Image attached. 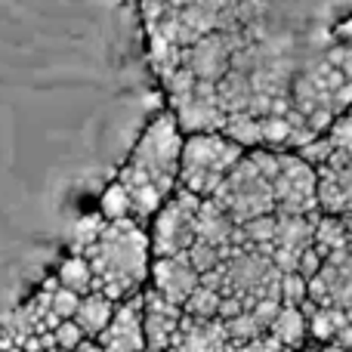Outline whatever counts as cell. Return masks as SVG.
<instances>
[{"instance_id": "cell-1", "label": "cell", "mask_w": 352, "mask_h": 352, "mask_svg": "<svg viewBox=\"0 0 352 352\" xmlns=\"http://www.w3.org/2000/svg\"><path fill=\"white\" fill-rule=\"evenodd\" d=\"M186 136L176 127L173 111H161L142 130L140 142L133 146L127 164L118 173V182L127 192L133 219L146 223L161 210L167 198L179 188V158Z\"/></svg>"}, {"instance_id": "cell-2", "label": "cell", "mask_w": 352, "mask_h": 352, "mask_svg": "<svg viewBox=\"0 0 352 352\" xmlns=\"http://www.w3.org/2000/svg\"><path fill=\"white\" fill-rule=\"evenodd\" d=\"M80 256L93 269V291L105 294L111 303L142 294L152 269V244L136 219L105 223L99 238Z\"/></svg>"}, {"instance_id": "cell-3", "label": "cell", "mask_w": 352, "mask_h": 352, "mask_svg": "<svg viewBox=\"0 0 352 352\" xmlns=\"http://www.w3.org/2000/svg\"><path fill=\"white\" fill-rule=\"evenodd\" d=\"M352 105V84L340 78L328 62L303 68L291 84V109L306 121L316 136H324Z\"/></svg>"}, {"instance_id": "cell-4", "label": "cell", "mask_w": 352, "mask_h": 352, "mask_svg": "<svg viewBox=\"0 0 352 352\" xmlns=\"http://www.w3.org/2000/svg\"><path fill=\"white\" fill-rule=\"evenodd\" d=\"M201 285L217 287L223 300H232L241 309H248V306L260 303V300H278L281 272L275 269L272 256L266 250L238 248L235 254L226 256L217 272L204 275Z\"/></svg>"}, {"instance_id": "cell-5", "label": "cell", "mask_w": 352, "mask_h": 352, "mask_svg": "<svg viewBox=\"0 0 352 352\" xmlns=\"http://www.w3.org/2000/svg\"><path fill=\"white\" fill-rule=\"evenodd\" d=\"M244 148L229 142L223 133H198L182 140L179 158V188L192 192L195 198L207 201L217 188L229 179V173L241 164Z\"/></svg>"}, {"instance_id": "cell-6", "label": "cell", "mask_w": 352, "mask_h": 352, "mask_svg": "<svg viewBox=\"0 0 352 352\" xmlns=\"http://www.w3.org/2000/svg\"><path fill=\"white\" fill-rule=\"evenodd\" d=\"M210 201H217L226 213L232 217V223L241 229L250 219H260L275 213V195H272V182L266 179L254 164L248 161V152H244L241 164L229 173V179L217 188Z\"/></svg>"}, {"instance_id": "cell-7", "label": "cell", "mask_w": 352, "mask_h": 352, "mask_svg": "<svg viewBox=\"0 0 352 352\" xmlns=\"http://www.w3.org/2000/svg\"><path fill=\"white\" fill-rule=\"evenodd\" d=\"M201 198H195L186 188H176L170 198L161 204V210L152 217V256H179L195 244V217H198Z\"/></svg>"}, {"instance_id": "cell-8", "label": "cell", "mask_w": 352, "mask_h": 352, "mask_svg": "<svg viewBox=\"0 0 352 352\" xmlns=\"http://www.w3.org/2000/svg\"><path fill=\"white\" fill-rule=\"evenodd\" d=\"M275 213L285 217H316L318 213V173L297 152H281L278 173L272 179Z\"/></svg>"}, {"instance_id": "cell-9", "label": "cell", "mask_w": 352, "mask_h": 352, "mask_svg": "<svg viewBox=\"0 0 352 352\" xmlns=\"http://www.w3.org/2000/svg\"><path fill=\"white\" fill-rule=\"evenodd\" d=\"M235 53H238V50H235V43H232V37L213 31V34L201 37V41L192 43V47L182 50V53H179V65L186 68L195 80L217 87L219 80L226 78V72L232 68Z\"/></svg>"}, {"instance_id": "cell-10", "label": "cell", "mask_w": 352, "mask_h": 352, "mask_svg": "<svg viewBox=\"0 0 352 352\" xmlns=\"http://www.w3.org/2000/svg\"><path fill=\"white\" fill-rule=\"evenodd\" d=\"M99 352H142L146 334H142V294L118 303L109 328L93 340Z\"/></svg>"}, {"instance_id": "cell-11", "label": "cell", "mask_w": 352, "mask_h": 352, "mask_svg": "<svg viewBox=\"0 0 352 352\" xmlns=\"http://www.w3.org/2000/svg\"><path fill=\"white\" fill-rule=\"evenodd\" d=\"M278 217V229H275V241L269 248L275 269L281 275L297 272V263L306 250L312 248V229H316V217H285V213H275Z\"/></svg>"}, {"instance_id": "cell-12", "label": "cell", "mask_w": 352, "mask_h": 352, "mask_svg": "<svg viewBox=\"0 0 352 352\" xmlns=\"http://www.w3.org/2000/svg\"><path fill=\"white\" fill-rule=\"evenodd\" d=\"M148 278H152V291L161 294L164 300H170V303L179 306V309L195 294V287L201 285V275L195 272V266L188 263L186 254L155 260L152 269H148Z\"/></svg>"}, {"instance_id": "cell-13", "label": "cell", "mask_w": 352, "mask_h": 352, "mask_svg": "<svg viewBox=\"0 0 352 352\" xmlns=\"http://www.w3.org/2000/svg\"><path fill=\"white\" fill-rule=\"evenodd\" d=\"M195 241L207 244V248L219 250L223 256L235 254L241 244V229L232 223V217L217 204V201H201L198 217H195Z\"/></svg>"}, {"instance_id": "cell-14", "label": "cell", "mask_w": 352, "mask_h": 352, "mask_svg": "<svg viewBox=\"0 0 352 352\" xmlns=\"http://www.w3.org/2000/svg\"><path fill=\"white\" fill-rule=\"evenodd\" d=\"M318 213L322 217H349L352 213V161L334 158L318 167Z\"/></svg>"}, {"instance_id": "cell-15", "label": "cell", "mask_w": 352, "mask_h": 352, "mask_svg": "<svg viewBox=\"0 0 352 352\" xmlns=\"http://www.w3.org/2000/svg\"><path fill=\"white\" fill-rule=\"evenodd\" d=\"M182 322V309L155 291H142V334L146 349H170Z\"/></svg>"}, {"instance_id": "cell-16", "label": "cell", "mask_w": 352, "mask_h": 352, "mask_svg": "<svg viewBox=\"0 0 352 352\" xmlns=\"http://www.w3.org/2000/svg\"><path fill=\"white\" fill-rule=\"evenodd\" d=\"M167 352H232V340L219 318H188L182 316L179 331Z\"/></svg>"}, {"instance_id": "cell-17", "label": "cell", "mask_w": 352, "mask_h": 352, "mask_svg": "<svg viewBox=\"0 0 352 352\" xmlns=\"http://www.w3.org/2000/svg\"><path fill=\"white\" fill-rule=\"evenodd\" d=\"M278 309H281L278 300H260V303L241 309L235 318L223 322L226 324V334H229V340H232V346H241V343L269 334V328H272Z\"/></svg>"}, {"instance_id": "cell-18", "label": "cell", "mask_w": 352, "mask_h": 352, "mask_svg": "<svg viewBox=\"0 0 352 352\" xmlns=\"http://www.w3.org/2000/svg\"><path fill=\"white\" fill-rule=\"evenodd\" d=\"M115 309H118V303H111L105 294L93 291V294H87V297H80L78 312H74L72 322L78 324L80 334H84L87 340H96V337L102 334L105 328H109V322H111V316H115Z\"/></svg>"}, {"instance_id": "cell-19", "label": "cell", "mask_w": 352, "mask_h": 352, "mask_svg": "<svg viewBox=\"0 0 352 352\" xmlns=\"http://www.w3.org/2000/svg\"><path fill=\"white\" fill-rule=\"evenodd\" d=\"M269 337L278 340L287 352H300L306 337H309V324H306L303 309H297V306H281L272 328H269Z\"/></svg>"}, {"instance_id": "cell-20", "label": "cell", "mask_w": 352, "mask_h": 352, "mask_svg": "<svg viewBox=\"0 0 352 352\" xmlns=\"http://www.w3.org/2000/svg\"><path fill=\"white\" fill-rule=\"evenodd\" d=\"M349 241L352 238H349V232H346V226H343L340 217H322V213H318L316 229H312V250H316L322 260L346 250Z\"/></svg>"}, {"instance_id": "cell-21", "label": "cell", "mask_w": 352, "mask_h": 352, "mask_svg": "<svg viewBox=\"0 0 352 352\" xmlns=\"http://www.w3.org/2000/svg\"><path fill=\"white\" fill-rule=\"evenodd\" d=\"M219 133L229 142H235L244 152H254L263 148V133H260V118L250 115V111H235V115H226V124Z\"/></svg>"}, {"instance_id": "cell-22", "label": "cell", "mask_w": 352, "mask_h": 352, "mask_svg": "<svg viewBox=\"0 0 352 352\" xmlns=\"http://www.w3.org/2000/svg\"><path fill=\"white\" fill-rule=\"evenodd\" d=\"M53 278L59 281V287L78 294V297L93 294V269H90V263H87L80 254L65 256V260H62V266H59V272H56Z\"/></svg>"}, {"instance_id": "cell-23", "label": "cell", "mask_w": 352, "mask_h": 352, "mask_svg": "<svg viewBox=\"0 0 352 352\" xmlns=\"http://www.w3.org/2000/svg\"><path fill=\"white\" fill-rule=\"evenodd\" d=\"M275 229H278V217L269 213V217H260V219H250V223L241 226V244L244 248H254V250H266L272 248L275 241Z\"/></svg>"}, {"instance_id": "cell-24", "label": "cell", "mask_w": 352, "mask_h": 352, "mask_svg": "<svg viewBox=\"0 0 352 352\" xmlns=\"http://www.w3.org/2000/svg\"><path fill=\"white\" fill-rule=\"evenodd\" d=\"M219 306H223V297H219L217 287L198 285L192 297L186 300V306H182V316H188V318H219Z\"/></svg>"}, {"instance_id": "cell-25", "label": "cell", "mask_w": 352, "mask_h": 352, "mask_svg": "<svg viewBox=\"0 0 352 352\" xmlns=\"http://www.w3.org/2000/svg\"><path fill=\"white\" fill-rule=\"evenodd\" d=\"M99 217L105 223H121V219H133V207H130L127 192L121 188V182H111L102 192V201H99Z\"/></svg>"}, {"instance_id": "cell-26", "label": "cell", "mask_w": 352, "mask_h": 352, "mask_svg": "<svg viewBox=\"0 0 352 352\" xmlns=\"http://www.w3.org/2000/svg\"><path fill=\"white\" fill-rule=\"evenodd\" d=\"M278 300H281V306H297V309H303V303L309 300V281L300 278L297 272L281 275Z\"/></svg>"}, {"instance_id": "cell-27", "label": "cell", "mask_w": 352, "mask_h": 352, "mask_svg": "<svg viewBox=\"0 0 352 352\" xmlns=\"http://www.w3.org/2000/svg\"><path fill=\"white\" fill-rule=\"evenodd\" d=\"M186 256H188V263L195 266V272H198L201 278H204V275H210V272H217V269L223 266V260H226L219 250L207 248V244H201V241H195L192 248L186 250Z\"/></svg>"}, {"instance_id": "cell-28", "label": "cell", "mask_w": 352, "mask_h": 352, "mask_svg": "<svg viewBox=\"0 0 352 352\" xmlns=\"http://www.w3.org/2000/svg\"><path fill=\"white\" fill-rule=\"evenodd\" d=\"M331 140V146H334V155L343 161H352V115L346 111L343 118H337L334 127L324 133Z\"/></svg>"}, {"instance_id": "cell-29", "label": "cell", "mask_w": 352, "mask_h": 352, "mask_svg": "<svg viewBox=\"0 0 352 352\" xmlns=\"http://www.w3.org/2000/svg\"><path fill=\"white\" fill-rule=\"evenodd\" d=\"M324 62H328L346 84H352V43H343V41L334 43V47L324 53Z\"/></svg>"}, {"instance_id": "cell-30", "label": "cell", "mask_w": 352, "mask_h": 352, "mask_svg": "<svg viewBox=\"0 0 352 352\" xmlns=\"http://www.w3.org/2000/svg\"><path fill=\"white\" fill-rule=\"evenodd\" d=\"M84 340H87V337L80 334V328L74 322H62L59 328L53 331V346L62 349V352H74Z\"/></svg>"}, {"instance_id": "cell-31", "label": "cell", "mask_w": 352, "mask_h": 352, "mask_svg": "<svg viewBox=\"0 0 352 352\" xmlns=\"http://www.w3.org/2000/svg\"><path fill=\"white\" fill-rule=\"evenodd\" d=\"M322 263H324L322 256H318L316 250L309 248L303 256H300V263H297V275H300V278H306V281H312L318 272H322Z\"/></svg>"}, {"instance_id": "cell-32", "label": "cell", "mask_w": 352, "mask_h": 352, "mask_svg": "<svg viewBox=\"0 0 352 352\" xmlns=\"http://www.w3.org/2000/svg\"><path fill=\"white\" fill-rule=\"evenodd\" d=\"M232 352H287V349L281 346L278 340H272L269 334H263V337H256V340L241 343V346H232Z\"/></svg>"}, {"instance_id": "cell-33", "label": "cell", "mask_w": 352, "mask_h": 352, "mask_svg": "<svg viewBox=\"0 0 352 352\" xmlns=\"http://www.w3.org/2000/svg\"><path fill=\"white\" fill-rule=\"evenodd\" d=\"M74 352H99V346H96L93 340H84V343H80V346L74 349Z\"/></svg>"}, {"instance_id": "cell-34", "label": "cell", "mask_w": 352, "mask_h": 352, "mask_svg": "<svg viewBox=\"0 0 352 352\" xmlns=\"http://www.w3.org/2000/svg\"><path fill=\"white\" fill-rule=\"evenodd\" d=\"M343 219V226H346V232H349V238H352V213H349V217H340Z\"/></svg>"}, {"instance_id": "cell-35", "label": "cell", "mask_w": 352, "mask_h": 352, "mask_svg": "<svg viewBox=\"0 0 352 352\" xmlns=\"http://www.w3.org/2000/svg\"><path fill=\"white\" fill-rule=\"evenodd\" d=\"M322 352H346V349H340V346H324Z\"/></svg>"}, {"instance_id": "cell-36", "label": "cell", "mask_w": 352, "mask_h": 352, "mask_svg": "<svg viewBox=\"0 0 352 352\" xmlns=\"http://www.w3.org/2000/svg\"><path fill=\"white\" fill-rule=\"evenodd\" d=\"M142 352H167V349H142Z\"/></svg>"}, {"instance_id": "cell-37", "label": "cell", "mask_w": 352, "mask_h": 352, "mask_svg": "<svg viewBox=\"0 0 352 352\" xmlns=\"http://www.w3.org/2000/svg\"><path fill=\"white\" fill-rule=\"evenodd\" d=\"M43 352H62V349H56V346H50V349H43Z\"/></svg>"}, {"instance_id": "cell-38", "label": "cell", "mask_w": 352, "mask_h": 352, "mask_svg": "<svg viewBox=\"0 0 352 352\" xmlns=\"http://www.w3.org/2000/svg\"><path fill=\"white\" fill-rule=\"evenodd\" d=\"M349 115H352V105H349Z\"/></svg>"}]
</instances>
